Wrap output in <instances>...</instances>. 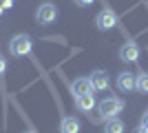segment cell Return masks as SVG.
I'll return each instance as SVG.
<instances>
[{
  "label": "cell",
  "mask_w": 148,
  "mask_h": 133,
  "mask_svg": "<svg viewBox=\"0 0 148 133\" xmlns=\"http://www.w3.org/2000/svg\"><path fill=\"white\" fill-rule=\"evenodd\" d=\"M80 129H82V124H80V120H77L75 115H64L62 122H60V131L62 133H80Z\"/></svg>",
  "instance_id": "obj_9"
},
{
  "label": "cell",
  "mask_w": 148,
  "mask_h": 133,
  "mask_svg": "<svg viewBox=\"0 0 148 133\" xmlns=\"http://www.w3.org/2000/svg\"><path fill=\"white\" fill-rule=\"evenodd\" d=\"M36 20L40 25H53L58 20V7L53 2H42L36 11Z\"/></svg>",
  "instance_id": "obj_4"
},
{
  "label": "cell",
  "mask_w": 148,
  "mask_h": 133,
  "mask_svg": "<svg viewBox=\"0 0 148 133\" xmlns=\"http://www.w3.org/2000/svg\"><path fill=\"white\" fill-rule=\"evenodd\" d=\"M75 107H77V111H82V113L93 111V107H95V98H93V93H86V95L75 98Z\"/></svg>",
  "instance_id": "obj_10"
},
{
  "label": "cell",
  "mask_w": 148,
  "mask_h": 133,
  "mask_svg": "<svg viewBox=\"0 0 148 133\" xmlns=\"http://www.w3.org/2000/svg\"><path fill=\"white\" fill-rule=\"evenodd\" d=\"M124 122L119 118H111V120H106V127H104V133H124Z\"/></svg>",
  "instance_id": "obj_12"
},
{
  "label": "cell",
  "mask_w": 148,
  "mask_h": 133,
  "mask_svg": "<svg viewBox=\"0 0 148 133\" xmlns=\"http://www.w3.org/2000/svg\"><path fill=\"white\" fill-rule=\"evenodd\" d=\"M135 91L148 93V71H139L135 76Z\"/></svg>",
  "instance_id": "obj_11"
},
{
  "label": "cell",
  "mask_w": 148,
  "mask_h": 133,
  "mask_svg": "<svg viewBox=\"0 0 148 133\" xmlns=\"http://www.w3.org/2000/svg\"><path fill=\"white\" fill-rule=\"evenodd\" d=\"M25 133H36V131H25Z\"/></svg>",
  "instance_id": "obj_19"
},
{
  "label": "cell",
  "mask_w": 148,
  "mask_h": 133,
  "mask_svg": "<svg viewBox=\"0 0 148 133\" xmlns=\"http://www.w3.org/2000/svg\"><path fill=\"white\" fill-rule=\"evenodd\" d=\"M2 13H5V9H2V5H0V16H2Z\"/></svg>",
  "instance_id": "obj_18"
},
{
  "label": "cell",
  "mask_w": 148,
  "mask_h": 133,
  "mask_svg": "<svg viewBox=\"0 0 148 133\" xmlns=\"http://www.w3.org/2000/svg\"><path fill=\"white\" fill-rule=\"evenodd\" d=\"M88 80H91V87L93 91H106V89L111 87V80H108V73H106L104 69H95L88 76Z\"/></svg>",
  "instance_id": "obj_5"
},
{
  "label": "cell",
  "mask_w": 148,
  "mask_h": 133,
  "mask_svg": "<svg viewBox=\"0 0 148 133\" xmlns=\"http://www.w3.org/2000/svg\"><path fill=\"white\" fill-rule=\"evenodd\" d=\"M71 93H73L75 98H80V95H86V93H93L91 80H88V78H75L73 84H71Z\"/></svg>",
  "instance_id": "obj_8"
},
{
  "label": "cell",
  "mask_w": 148,
  "mask_h": 133,
  "mask_svg": "<svg viewBox=\"0 0 148 133\" xmlns=\"http://www.w3.org/2000/svg\"><path fill=\"white\" fill-rule=\"evenodd\" d=\"M73 2H75L77 7H91L93 2H95V0H73Z\"/></svg>",
  "instance_id": "obj_13"
},
{
  "label": "cell",
  "mask_w": 148,
  "mask_h": 133,
  "mask_svg": "<svg viewBox=\"0 0 148 133\" xmlns=\"http://www.w3.org/2000/svg\"><path fill=\"white\" fill-rule=\"evenodd\" d=\"M117 89L122 93H130V91H135V73H130V71H122L117 76Z\"/></svg>",
  "instance_id": "obj_7"
},
{
  "label": "cell",
  "mask_w": 148,
  "mask_h": 133,
  "mask_svg": "<svg viewBox=\"0 0 148 133\" xmlns=\"http://www.w3.org/2000/svg\"><path fill=\"white\" fill-rule=\"evenodd\" d=\"M137 58H139V47H137V42H124L122 49H119V60L122 62H137Z\"/></svg>",
  "instance_id": "obj_6"
},
{
  "label": "cell",
  "mask_w": 148,
  "mask_h": 133,
  "mask_svg": "<svg viewBox=\"0 0 148 133\" xmlns=\"http://www.w3.org/2000/svg\"><path fill=\"white\" fill-rule=\"evenodd\" d=\"M5 71H7V60H5L2 56H0V76H2Z\"/></svg>",
  "instance_id": "obj_14"
},
{
  "label": "cell",
  "mask_w": 148,
  "mask_h": 133,
  "mask_svg": "<svg viewBox=\"0 0 148 133\" xmlns=\"http://www.w3.org/2000/svg\"><path fill=\"white\" fill-rule=\"evenodd\" d=\"M99 109V115L104 118V120H111V118H119V113L124 111V102L119 98H104V100L97 104Z\"/></svg>",
  "instance_id": "obj_2"
},
{
  "label": "cell",
  "mask_w": 148,
  "mask_h": 133,
  "mask_svg": "<svg viewBox=\"0 0 148 133\" xmlns=\"http://www.w3.org/2000/svg\"><path fill=\"white\" fill-rule=\"evenodd\" d=\"M95 25H97L99 31H104V33L106 31H113V29L119 25V16L113 11L111 7H104V9L95 16Z\"/></svg>",
  "instance_id": "obj_3"
},
{
  "label": "cell",
  "mask_w": 148,
  "mask_h": 133,
  "mask_svg": "<svg viewBox=\"0 0 148 133\" xmlns=\"http://www.w3.org/2000/svg\"><path fill=\"white\" fill-rule=\"evenodd\" d=\"M0 5H2V9H11V7H13V0H2Z\"/></svg>",
  "instance_id": "obj_15"
},
{
  "label": "cell",
  "mask_w": 148,
  "mask_h": 133,
  "mask_svg": "<svg viewBox=\"0 0 148 133\" xmlns=\"http://www.w3.org/2000/svg\"><path fill=\"white\" fill-rule=\"evenodd\" d=\"M135 133H148V127H144V124H139V129H137Z\"/></svg>",
  "instance_id": "obj_17"
},
{
  "label": "cell",
  "mask_w": 148,
  "mask_h": 133,
  "mask_svg": "<svg viewBox=\"0 0 148 133\" xmlns=\"http://www.w3.org/2000/svg\"><path fill=\"white\" fill-rule=\"evenodd\" d=\"M142 124H144V127H148V111L142 115Z\"/></svg>",
  "instance_id": "obj_16"
},
{
  "label": "cell",
  "mask_w": 148,
  "mask_h": 133,
  "mask_svg": "<svg viewBox=\"0 0 148 133\" xmlns=\"http://www.w3.org/2000/svg\"><path fill=\"white\" fill-rule=\"evenodd\" d=\"M31 49H33V40H31V36H27V33H18V36H13V38L9 40V51H11V56H16V58L29 56Z\"/></svg>",
  "instance_id": "obj_1"
}]
</instances>
